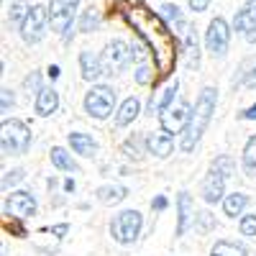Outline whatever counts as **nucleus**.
I'll use <instances>...</instances> for the list:
<instances>
[{
	"instance_id": "nucleus-1",
	"label": "nucleus",
	"mask_w": 256,
	"mask_h": 256,
	"mask_svg": "<svg viewBox=\"0 0 256 256\" xmlns=\"http://www.w3.org/2000/svg\"><path fill=\"white\" fill-rule=\"evenodd\" d=\"M126 18L138 31V38L146 44V49L152 52V59L159 72L156 80L169 77L177 64V41L172 36V26L162 16L152 13L146 6H131L126 10Z\"/></svg>"
},
{
	"instance_id": "nucleus-2",
	"label": "nucleus",
	"mask_w": 256,
	"mask_h": 256,
	"mask_svg": "<svg viewBox=\"0 0 256 256\" xmlns=\"http://www.w3.org/2000/svg\"><path fill=\"white\" fill-rule=\"evenodd\" d=\"M216 105H218V90L216 88H202L198 100H195V108H192V116H190V123L182 134V141H180V148L184 154H190L202 138V134L208 131V126L212 120V113H216Z\"/></svg>"
},
{
	"instance_id": "nucleus-3",
	"label": "nucleus",
	"mask_w": 256,
	"mask_h": 256,
	"mask_svg": "<svg viewBox=\"0 0 256 256\" xmlns=\"http://www.w3.org/2000/svg\"><path fill=\"white\" fill-rule=\"evenodd\" d=\"M233 172H236V162H233L228 154L216 156V162L210 164L208 174H205V180H202V200H205L208 205H216V202L223 200V195H226V182H228V177H230Z\"/></svg>"
},
{
	"instance_id": "nucleus-4",
	"label": "nucleus",
	"mask_w": 256,
	"mask_h": 256,
	"mask_svg": "<svg viewBox=\"0 0 256 256\" xmlns=\"http://www.w3.org/2000/svg\"><path fill=\"white\" fill-rule=\"evenodd\" d=\"M31 128L24 120H16V118H6L3 126H0V148H3L6 156H24L28 148H31Z\"/></svg>"
},
{
	"instance_id": "nucleus-5",
	"label": "nucleus",
	"mask_w": 256,
	"mask_h": 256,
	"mask_svg": "<svg viewBox=\"0 0 256 256\" xmlns=\"http://www.w3.org/2000/svg\"><path fill=\"white\" fill-rule=\"evenodd\" d=\"M144 228V216L138 210H123L110 220V236L116 244L128 246L138 238V233Z\"/></svg>"
},
{
	"instance_id": "nucleus-6",
	"label": "nucleus",
	"mask_w": 256,
	"mask_h": 256,
	"mask_svg": "<svg viewBox=\"0 0 256 256\" xmlns=\"http://www.w3.org/2000/svg\"><path fill=\"white\" fill-rule=\"evenodd\" d=\"M116 108V90L108 84H92L84 95V113L95 120H105Z\"/></svg>"
},
{
	"instance_id": "nucleus-7",
	"label": "nucleus",
	"mask_w": 256,
	"mask_h": 256,
	"mask_svg": "<svg viewBox=\"0 0 256 256\" xmlns=\"http://www.w3.org/2000/svg\"><path fill=\"white\" fill-rule=\"evenodd\" d=\"M49 24H52L49 8H44V6H31L26 20L20 24V38H24L26 44H38V41L46 36Z\"/></svg>"
},
{
	"instance_id": "nucleus-8",
	"label": "nucleus",
	"mask_w": 256,
	"mask_h": 256,
	"mask_svg": "<svg viewBox=\"0 0 256 256\" xmlns=\"http://www.w3.org/2000/svg\"><path fill=\"white\" fill-rule=\"evenodd\" d=\"M100 59H102L105 74H118V72H123L128 64H131L134 52H131V46H128L123 38H113V41L105 44V52L100 54Z\"/></svg>"
},
{
	"instance_id": "nucleus-9",
	"label": "nucleus",
	"mask_w": 256,
	"mask_h": 256,
	"mask_svg": "<svg viewBox=\"0 0 256 256\" xmlns=\"http://www.w3.org/2000/svg\"><path fill=\"white\" fill-rule=\"evenodd\" d=\"M228 44H230V26L226 18H212L208 24V31H205V46L212 56H226L228 52Z\"/></svg>"
},
{
	"instance_id": "nucleus-10",
	"label": "nucleus",
	"mask_w": 256,
	"mask_h": 256,
	"mask_svg": "<svg viewBox=\"0 0 256 256\" xmlns=\"http://www.w3.org/2000/svg\"><path fill=\"white\" fill-rule=\"evenodd\" d=\"M190 116H192L190 102L180 100L177 105H169V108L159 116V126H162L164 134L177 136V134H184V128H187V123H190Z\"/></svg>"
},
{
	"instance_id": "nucleus-11",
	"label": "nucleus",
	"mask_w": 256,
	"mask_h": 256,
	"mask_svg": "<svg viewBox=\"0 0 256 256\" xmlns=\"http://www.w3.org/2000/svg\"><path fill=\"white\" fill-rule=\"evenodd\" d=\"M80 8V0H49V18L56 34L72 31V20Z\"/></svg>"
},
{
	"instance_id": "nucleus-12",
	"label": "nucleus",
	"mask_w": 256,
	"mask_h": 256,
	"mask_svg": "<svg viewBox=\"0 0 256 256\" xmlns=\"http://www.w3.org/2000/svg\"><path fill=\"white\" fill-rule=\"evenodd\" d=\"M3 210L8 218H18V220H26L36 212V198L26 190H18V192H10L3 202Z\"/></svg>"
},
{
	"instance_id": "nucleus-13",
	"label": "nucleus",
	"mask_w": 256,
	"mask_h": 256,
	"mask_svg": "<svg viewBox=\"0 0 256 256\" xmlns=\"http://www.w3.org/2000/svg\"><path fill=\"white\" fill-rule=\"evenodd\" d=\"M192 220H195V202H192L190 192L182 190L177 195V230H174V236H184Z\"/></svg>"
},
{
	"instance_id": "nucleus-14",
	"label": "nucleus",
	"mask_w": 256,
	"mask_h": 256,
	"mask_svg": "<svg viewBox=\"0 0 256 256\" xmlns=\"http://www.w3.org/2000/svg\"><path fill=\"white\" fill-rule=\"evenodd\" d=\"M177 90H180V82L174 80V82H169L166 88H162L159 92H154L152 95V100H148V116H162L169 105L174 102V95H177Z\"/></svg>"
},
{
	"instance_id": "nucleus-15",
	"label": "nucleus",
	"mask_w": 256,
	"mask_h": 256,
	"mask_svg": "<svg viewBox=\"0 0 256 256\" xmlns=\"http://www.w3.org/2000/svg\"><path fill=\"white\" fill-rule=\"evenodd\" d=\"M146 152L156 159H166L174 152V141L169 134H148L146 136Z\"/></svg>"
},
{
	"instance_id": "nucleus-16",
	"label": "nucleus",
	"mask_w": 256,
	"mask_h": 256,
	"mask_svg": "<svg viewBox=\"0 0 256 256\" xmlns=\"http://www.w3.org/2000/svg\"><path fill=\"white\" fill-rule=\"evenodd\" d=\"M59 108V92L54 88H44L38 95H36V102H34V110L41 116V118H49L54 116Z\"/></svg>"
},
{
	"instance_id": "nucleus-17",
	"label": "nucleus",
	"mask_w": 256,
	"mask_h": 256,
	"mask_svg": "<svg viewBox=\"0 0 256 256\" xmlns=\"http://www.w3.org/2000/svg\"><path fill=\"white\" fill-rule=\"evenodd\" d=\"M80 70H82V80L88 82H95L105 74V67H102V59L95 56L92 52H82L80 54Z\"/></svg>"
},
{
	"instance_id": "nucleus-18",
	"label": "nucleus",
	"mask_w": 256,
	"mask_h": 256,
	"mask_svg": "<svg viewBox=\"0 0 256 256\" xmlns=\"http://www.w3.org/2000/svg\"><path fill=\"white\" fill-rule=\"evenodd\" d=\"M67 141H70V146H72V152L80 154V156H88V159H90V156L98 154V141H95L92 136H88V134L74 131V134L67 136Z\"/></svg>"
},
{
	"instance_id": "nucleus-19",
	"label": "nucleus",
	"mask_w": 256,
	"mask_h": 256,
	"mask_svg": "<svg viewBox=\"0 0 256 256\" xmlns=\"http://www.w3.org/2000/svg\"><path fill=\"white\" fill-rule=\"evenodd\" d=\"M254 26H256V0H246L241 6V10L236 13V18H233V31L246 34Z\"/></svg>"
},
{
	"instance_id": "nucleus-20",
	"label": "nucleus",
	"mask_w": 256,
	"mask_h": 256,
	"mask_svg": "<svg viewBox=\"0 0 256 256\" xmlns=\"http://www.w3.org/2000/svg\"><path fill=\"white\" fill-rule=\"evenodd\" d=\"M138 113H141V100H138L136 95H134V98H128V100H123L120 110L116 113V126H118V128L131 126V123L138 118Z\"/></svg>"
},
{
	"instance_id": "nucleus-21",
	"label": "nucleus",
	"mask_w": 256,
	"mask_h": 256,
	"mask_svg": "<svg viewBox=\"0 0 256 256\" xmlns=\"http://www.w3.org/2000/svg\"><path fill=\"white\" fill-rule=\"evenodd\" d=\"M184 64H187V70H198V64H200V46H198V34L195 28H187L184 34Z\"/></svg>"
},
{
	"instance_id": "nucleus-22",
	"label": "nucleus",
	"mask_w": 256,
	"mask_h": 256,
	"mask_svg": "<svg viewBox=\"0 0 256 256\" xmlns=\"http://www.w3.org/2000/svg\"><path fill=\"white\" fill-rule=\"evenodd\" d=\"M95 198L102 202V205H118L128 198V190L123 184H105V187H98Z\"/></svg>"
},
{
	"instance_id": "nucleus-23",
	"label": "nucleus",
	"mask_w": 256,
	"mask_h": 256,
	"mask_svg": "<svg viewBox=\"0 0 256 256\" xmlns=\"http://www.w3.org/2000/svg\"><path fill=\"white\" fill-rule=\"evenodd\" d=\"M52 164L59 169V172H80V164L72 159V154L67 152V148H62V146H52Z\"/></svg>"
},
{
	"instance_id": "nucleus-24",
	"label": "nucleus",
	"mask_w": 256,
	"mask_h": 256,
	"mask_svg": "<svg viewBox=\"0 0 256 256\" xmlns=\"http://www.w3.org/2000/svg\"><path fill=\"white\" fill-rule=\"evenodd\" d=\"M246 205H248V195H244V192H230L223 200V212L228 218H236V216H244Z\"/></svg>"
},
{
	"instance_id": "nucleus-25",
	"label": "nucleus",
	"mask_w": 256,
	"mask_h": 256,
	"mask_svg": "<svg viewBox=\"0 0 256 256\" xmlns=\"http://www.w3.org/2000/svg\"><path fill=\"white\" fill-rule=\"evenodd\" d=\"M236 84H244V88H256V56H248L241 67H238V74L233 80Z\"/></svg>"
},
{
	"instance_id": "nucleus-26",
	"label": "nucleus",
	"mask_w": 256,
	"mask_h": 256,
	"mask_svg": "<svg viewBox=\"0 0 256 256\" xmlns=\"http://www.w3.org/2000/svg\"><path fill=\"white\" fill-rule=\"evenodd\" d=\"M210 256H248L244 244L236 241H216V246L210 248Z\"/></svg>"
},
{
	"instance_id": "nucleus-27",
	"label": "nucleus",
	"mask_w": 256,
	"mask_h": 256,
	"mask_svg": "<svg viewBox=\"0 0 256 256\" xmlns=\"http://www.w3.org/2000/svg\"><path fill=\"white\" fill-rule=\"evenodd\" d=\"M241 166L248 177L256 174V136H251L244 146V156H241Z\"/></svg>"
},
{
	"instance_id": "nucleus-28",
	"label": "nucleus",
	"mask_w": 256,
	"mask_h": 256,
	"mask_svg": "<svg viewBox=\"0 0 256 256\" xmlns=\"http://www.w3.org/2000/svg\"><path fill=\"white\" fill-rule=\"evenodd\" d=\"M100 28V13L95 10V8H88L82 13V18H80V31H84V34H92V31H98Z\"/></svg>"
},
{
	"instance_id": "nucleus-29",
	"label": "nucleus",
	"mask_w": 256,
	"mask_h": 256,
	"mask_svg": "<svg viewBox=\"0 0 256 256\" xmlns=\"http://www.w3.org/2000/svg\"><path fill=\"white\" fill-rule=\"evenodd\" d=\"M162 16L169 20V26H174L177 31H182L184 28V18H182V10L177 8V6H162Z\"/></svg>"
},
{
	"instance_id": "nucleus-30",
	"label": "nucleus",
	"mask_w": 256,
	"mask_h": 256,
	"mask_svg": "<svg viewBox=\"0 0 256 256\" xmlns=\"http://www.w3.org/2000/svg\"><path fill=\"white\" fill-rule=\"evenodd\" d=\"M192 226H195L198 233H202V236H205L208 230L216 228V218H212L208 210H202V212H195V220H192Z\"/></svg>"
},
{
	"instance_id": "nucleus-31",
	"label": "nucleus",
	"mask_w": 256,
	"mask_h": 256,
	"mask_svg": "<svg viewBox=\"0 0 256 256\" xmlns=\"http://www.w3.org/2000/svg\"><path fill=\"white\" fill-rule=\"evenodd\" d=\"M123 154L128 159H141V136H131L123 144Z\"/></svg>"
},
{
	"instance_id": "nucleus-32",
	"label": "nucleus",
	"mask_w": 256,
	"mask_h": 256,
	"mask_svg": "<svg viewBox=\"0 0 256 256\" xmlns=\"http://www.w3.org/2000/svg\"><path fill=\"white\" fill-rule=\"evenodd\" d=\"M28 6L24 3V0H16V3H13V8H10V24H24V20H26V16H28Z\"/></svg>"
},
{
	"instance_id": "nucleus-33",
	"label": "nucleus",
	"mask_w": 256,
	"mask_h": 256,
	"mask_svg": "<svg viewBox=\"0 0 256 256\" xmlns=\"http://www.w3.org/2000/svg\"><path fill=\"white\" fill-rule=\"evenodd\" d=\"M136 82L138 84L154 82V72H152V67H148V62H138V67H136Z\"/></svg>"
},
{
	"instance_id": "nucleus-34",
	"label": "nucleus",
	"mask_w": 256,
	"mask_h": 256,
	"mask_svg": "<svg viewBox=\"0 0 256 256\" xmlns=\"http://www.w3.org/2000/svg\"><path fill=\"white\" fill-rule=\"evenodd\" d=\"M238 228H241V236L254 238L256 236V216H244L241 223H238Z\"/></svg>"
},
{
	"instance_id": "nucleus-35",
	"label": "nucleus",
	"mask_w": 256,
	"mask_h": 256,
	"mask_svg": "<svg viewBox=\"0 0 256 256\" xmlns=\"http://www.w3.org/2000/svg\"><path fill=\"white\" fill-rule=\"evenodd\" d=\"M24 88H26V92H28V95H31V92H36V95H38L41 90H44V88H41V74H38V72H31V74L24 80Z\"/></svg>"
},
{
	"instance_id": "nucleus-36",
	"label": "nucleus",
	"mask_w": 256,
	"mask_h": 256,
	"mask_svg": "<svg viewBox=\"0 0 256 256\" xmlns=\"http://www.w3.org/2000/svg\"><path fill=\"white\" fill-rule=\"evenodd\" d=\"M26 177V172L24 169H10V172H6L3 174V190H8V187H13V184H18L20 180Z\"/></svg>"
},
{
	"instance_id": "nucleus-37",
	"label": "nucleus",
	"mask_w": 256,
	"mask_h": 256,
	"mask_svg": "<svg viewBox=\"0 0 256 256\" xmlns=\"http://www.w3.org/2000/svg\"><path fill=\"white\" fill-rule=\"evenodd\" d=\"M0 95H3V105H0V110H3V113H8V110L13 108V95H10V90H3Z\"/></svg>"
},
{
	"instance_id": "nucleus-38",
	"label": "nucleus",
	"mask_w": 256,
	"mask_h": 256,
	"mask_svg": "<svg viewBox=\"0 0 256 256\" xmlns=\"http://www.w3.org/2000/svg\"><path fill=\"white\" fill-rule=\"evenodd\" d=\"M187 3H190V8L195 10V13H202V10H208L210 0H187Z\"/></svg>"
},
{
	"instance_id": "nucleus-39",
	"label": "nucleus",
	"mask_w": 256,
	"mask_h": 256,
	"mask_svg": "<svg viewBox=\"0 0 256 256\" xmlns=\"http://www.w3.org/2000/svg\"><path fill=\"white\" fill-rule=\"evenodd\" d=\"M52 233H54L56 238H64V236L70 233V226H67V223H59V226H54V228H52Z\"/></svg>"
},
{
	"instance_id": "nucleus-40",
	"label": "nucleus",
	"mask_w": 256,
	"mask_h": 256,
	"mask_svg": "<svg viewBox=\"0 0 256 256\" xmlns=\"http://www.w3.org/2000/svg\"><path fill=\"white\" fill-rule=\"evenodd\" d=\"M152 208H154V210H164V208H166V198H164V195L154 198V200H152Z\"/></svg>"
},
{
	"instance_id": "nucleus-41",
	"label": "nucleus",
	"mask_w": 256,
	"mask_h": 256,
	"mask_svg": "<svg viewBox=\"0 0 256 256\" xmlns=\"http://www.w3.org/2000/svg\"><path fill=\"white\" fill-rule=\"evenodd\" d=\"M241 118H244V120H256V105H251V108H246V110L241 113Z\"/></svg>"
},
{
	"instance_id": "nucleus-42",
	"label": "nucleus",
	"mask_w": 256,
	"mask_h": 256,
	"mask_svg": "<svg viewBox=\"0 0 256 256\" xmlns=\"http://www.w3.org/2000/svg\"><path fill=\"white\" fill-rule=\"evenodd\" d=\"M246 41H248V44H256V26L246 31Z\"/></svg>"
},
{
	"instance_id": "nucleus-43",
	"label": "nucleus",
	"mask_w": 256,
	"mask_h": 256,
	"mask_svg": "<svg viewBox=\"0 0 256 256\" xmlns=\"http://www.w3.org/2000/svg\"><path fill=\"white\" fill-rule=\"evenodd\" d=\"M49 77L56 80V77H59V67H49Z\"/></svg>"
},
{
	"instance_id": "nucleus-44",
	"label": "nucleus",
	"mask_w": 256,
	"mask_h": 256,
	"mask_svg": "<svg viewBox=\"0 0 256 256\" xmlns=\"http://www.w3.org/2000/svg\"><path fill=\"white\" fill-rule=\"evenodd\" d=\"M64 190H67V192H74V182L67 180V182H64Z\"/></svg>"
}]
</instances>
